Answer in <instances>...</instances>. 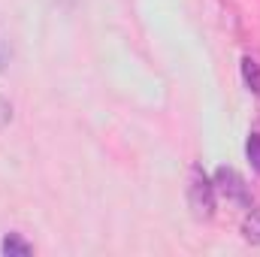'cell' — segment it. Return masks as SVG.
I'll use <instances>...</instances> for the list:
<instances>
[{"mask_svg":"<svg viewBox=\"0 0 260 257\" xmlns=\"http://www.w3.org/2000/svg\"><path fill=\"white\" fill-rule=\"evenodd\" d=\"M9 121H12V103H9V100L0 94V130L6 127Z\"/></svg>","mask_w":260,"mask_h":257,"instance_id":"obj_7","label":"cell"},{"mask_svg":"<svg viewBox=\"0 0 260 257\" xmlns=\"http://www.w3.org/2000/svg\"><path fill=\"white\" fill-rule=\"evenodd\" d=\"M58 3H61V6H67V9H70V6H76V0H58Z\"/></svg>","mask_w":260,"mask_h":257,"instance_id":"obj_9","label":"cell"},{"mask_svg":"<svg viewBox=\"0 0 260 257\" xmlns=\"http://www.w3.org/2000/svg\"><path fill=\"white\" fill-rule=\"evenodd\" d=\"M242 79H245L248 91L254 97H260V64L254 58H242Z\"/></svg>","mask_w":260,"mask_h":257,"instance_id":"obj_4","label":"cell"},{"mask_svg":"<svg viewBox=\"0 0 260 257\" xmlns=\"http://www.w3.org/2000/svg\"><path fill=\"white\" fill-rule=\"evenodd\" d=\"M212 182H215V194H221L227 203H233L239 209H251L254 206V197H251L248 182L233 167H218L215 176H212Z\"/></svg>","mask_w":260,"mask_h":257,"instance_id":"obj_2","label":"cell"},{"mask_svg":"<svg viewBox=\"0 0 260 257\" xmlns=\"http://www.w3.org/2000/svg\"><path fill=\"white\" fill-rule=\"evenodd\" d=\"M242 236H245V242L260 245V209H251L248 212V218L242 224Z\"/></svg>","mask_w":260,"mask_h":257,"instance_id":"obj_5","label":"cell"},{"mask_svg":"<svg viewBox=\"0 0 260 257\" xmlns=\"http://www.w3.org/2000/svg\"><path fill=\"white\" fill-rule=\"evenodd\" d=\"M0 251H3L6 257H27L30 251H34V245H30V242H24V239H21V233H9V236L3 239Z\"/></svg>","mask_w":260,"mask_h":257,"instance_id":"obj_3","label":"cell"},{"mask_svg":"<svg viewBox=\"0 0 260 257\" xmlns=\"http://www.w3.org/2000/svg\"><path fill=\"white\" fill-rule=\"evenodd\" d=\"M245 154H248L251 170L260 173V133H251V136H248V142H245Z\"/></svg>","mask_w":260,"mask_h":257,"instance_id":"obj_6","label":"cell"},{"mask_svg":"<svg viewBox=\"0 0 260 257\" xmlns=\"http://www.w3.org/2000/svg\"><path fill=\"white\" fill-rule=\"evenodd\" d=\"M6 64H9V49H6V46L0 43V70H3Z\"/></svg>","mask_w":260,"mask_h":257,"instance_id":"obj_8","label":"cell"},{"mask_svg":"<svg viewBox=\"0 0 260 257\" xmlns=\"http://www.w3.org/2000/svg\"><path fill=\"white\" fill-rule=\"evenodd\" d=\"M188 206L200 221H209L215 215V182L200 164H191L188 170Z\"/></svg>","mask_w":260,"mask_h":257,"instance_id":"obj_1","label":"cell"}]
</instances>
